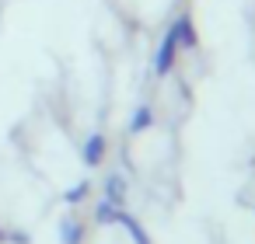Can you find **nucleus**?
<instances>
[{"label": "nucleus", "mask_w": 255, "mask_h": 244, "mask_svg": "<svg viewBox=\"0 0 255 244\" xmlns=\"http://www.w3.org/2000/svg\"><path fill=\"white\" fill-rule=\"evenodd\" d=\"M0 244H7V227L0 223Z\"/></svg>", "instance_id": "nucleus-11"}, {"label": "nucleus", "mask_w": 255, "mask_h": 244, "mask_svg": "<svg viewBox=\"0 0 255 244\" xmlns=\"http://www.w3.org/2000/svg\"><path fill=\"white\" fill-rule=\"evenodd\" d=\"M84 234H88V227L77 216H67V220L56 223V241L60 244H84Z\"/></svg>", "instance_id": "nucleus-3"}, {"label": "nucleus", "mask_w": 255, "mask_h": 244, "mask_svg": "<svg viewBox=\"0 0 255 244\" xmlns=\"http://www.w3.org/2000/svg\"><path fill=\"white\" fill-rule=\"evenodd\" d=\"M7 241L11 244H32V234L28 230H18V227H7Z\"/></svg>", "instance_id": "nucleus-10"}, {"label": "nucleus", "mask_w": 255, "mask_h": 244, "mask_svg": "<svg viewBox=\"0 0 255 244\" xmlns=\"http://www.w3.org/2000/svg\"><path fill=\"white\" fill-rule=\"evenodd\" d=\"M102 199H109V202H116V206L126 202V174H123V171H109V174H105V181H102Z\"/></svg>", "instance_id": "nucleus-2"}, {"label": "nucleus", "mask_w": 255, "mask_h": 244, "mask_svg": "<svg viewBox=\"0 0 255 244\" xmlns=\"http://www.w3.org/2000/svg\"><path fill=\"white\" fill-rule=\"evenodd\" d=\"M119 227L126 230V237H129L133 244H154V241H150V234L143 230V223H140V220H136L129 209H123V216H119Z\"/></svg>", "instance_id": "nucleus-5"}, {"label": "nucleus", "mask_w": 255, "mask_h": 244, "mask_svg": "<svg viewBox=\"0 0 255 244\" xmlns=\"http://www.w3.org/2000/svg\"><path fill=\"white\" fill-rule=\"evenodd\" d=\"M150 126H154V108H150V105H136L133 115H129V133L136 136V133H143V129H150Z\"/></svg>", "instance_id": "nucleus-8"}, {"label": "nucleus", "mask_w": 255, "mask_h": 244, "mask_svg": "<svg viewBox=\"0 0 255 244\" xmlns=\"http://www.w3.org/2000/svg\"><path fill=\"white\" fill-rule=\"evenodd\" d=\"M168 35H171L178 46H185V49H192V46H196V32H192V21H189L185 14L171 25V32H168Z\"/></svg>", "instance_id": "nucleus-7"}, {"label": "nucleus", "mask_w": 255, "mask_h": 244, "mask_svg": "<svg viewBox=\"0 0 255 244\" xmlns=\"http://www.w3.org/2000/svg\"><path fill=\"white\" fill-rule=\"evenodd\" d=\"M88 195H91V181H77L74 188H67L63 202H67V206H81V202H84Z\"/></svg>", "instance_id": "nucleus-9"}, {"label": "nucleus", "mask_w": 255, "mask_h": 244, "mask_svg": "<svg viewBox=\"0 0 255 244\" xmlns=\"http://www.w3.org/2000/svg\"><path fill=\"white\" fill-rule=\"evenodd\" d=\"M123 209L126 206H116V202H109V199H98L95 202V223H102V227H119V216H123Z\"/></svg>", "instance_id": "nucleus-6"}, {"label": "nucleus", "mask_w": 255, "mask_h": 244, "mask_svg": "<svg viewBox=\"0 0 255 244\" xmlns=\"http://www.w3.org/2000/svg\"><path fill=\"white\" fill-rule=\"evenodd\" d=\"M175 53H178V42L171 39V35H164V42H161V49H157V56H154V74H168L171 67H175Z\"/></svg>", "instance_id": "nucleus-4"}, {"label": "nucleus", "mask_w": 255, "mask_h": 244, "mask_svg": "<svg viewBox=\"0 0 255 244\" xmlns=\"http://www.w3.org/2000/svg\"><path fill=\"white\" fill-rule=\"evenodd\" d=\"M105 154H109V140L102 133H91L84 143H81V161L84 167H102L105 164Z\"/></svg>", "instance_id": "nucleus-1"}]
</instances>
